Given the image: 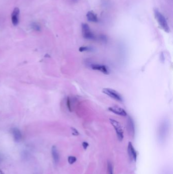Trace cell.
<instances>
[{
  "mask_svg": "<svg viewBox=\"0 0 173 174\" xmlns=\"http://www.w3.org/2000/svg\"><path fill=\"white\" fill-rule=\"evenodd\" d=\"M108 172L109 174H113L112 165L110 162L108 163Z\"/></svg>",
  "mask_w": 173,
  "mask_h": 174,
  "instance_id": "obj_15",
  "label": "cell"
},
{
  "mask_svg": "<svg viewBox=\"0 0 173 174\" xmlns=\"http://www.w3.org/2000/svg\"><path fill=\"white\" fill-rule=\"evenodd\" d=\"M77 160L76 158L74 156H69L68 157V162L70 164H73L74 162H76Z\"/></svg>",
  "mask_w": 173,
  "mask_h": 174,
  "instance_id": "obj_16",
  "label": "cell"
},
{
  "mask_svg": "<svg viewBox=\"0 0 173 174\" xmlns=\"http://www.w3.org/2000/svg\"><path fill=\"white\" fill-rule=\"evenodd\" d=\"M82 146H83V148H84L85 150H86L87 148L88 147V143H86V142H83V143H82Z\"/></svg>",
  "mask_w": 173,
  "mask_h": 174,
  "instance_id": "obj_18",
  "label": "cell"
},
{
  "mask_svg": "<svg viewBox=\"0 0 173 174\" xmlns=\"http://www.w3.org/2000/svg\"><path fill=\"white\" fill-rule=\"evenodd\" d=\"M20 10L18 8L16 7L13 10L11 14V21L14 26H17L19 23V17Z\"/></svg>",
  "mask_w": 173,
  "mask_h": 174,
  "instance_id": "obj_6",
  "label": "cell"
},
{
  "mask_svg": "<svg viewBox=\"0 0 173 174\" xmlns=\"http://www.w3.org/2000/svg\"><path fill=\"white\" fill-rule=\"evenodd\" d=\"M3 157H2V156L0 155V163L2 161Z\"/></svg>",
  "mask_w": 173,
  "mask_h": 174,
  "instance_id": "obj_21",
  "label": "cell"
},
{
  "mask_svg": "<svg viewBox=\"0 0 173 174\" xmlns=\"http://www.w3.org/2000/svg\"><path fill=\"white\" fill-rule=\"evenodd\" d=\"M155 19H156L158 23L159 24V26L161 27V28L167 33L170 32V27L164 15L157 10H155Z\"/></svg>",
  "mask_w": 173,
  "mask_h": 174,
  "instance_id": "obj_1",
  "label": "cell"
},
{
  "mask_svg": "<svg viewBox=\"0 0 173 174\" xmlns=\"http://www.w3.org/2000/svg\"><path fill=\"white\" fill-rule=\"evenodd\" d=\"M12 133L15 141L19 142L21 141L22 139V134L19 129L17 128H12Z\"/></svg>",
  "mask_w": 173,
  "mask_h": 174,
  "instance_id": "obj_9",
  "label": "cell"
},
{
  "mask_svg": "<svg viewBox=\"0 0 173 174\" xmlns=\"http://www.w3.org/2000/svg\"><path fill=\"white\" fill-rule=\"evenodd\" d=\"M86 17L88 21L94 23H97L98 21V17L94 12H88L86 15Z\"/></svg>",
  "mask_w": 173,
  "mask_h": 174,
  "instance_id": "obj_12",
  "label": "cell"
},
{
  "mask_svg": "<svg viewBox=\"0 0 173 174\" xmlns=\"http://www.w3.org/2000/svg\"><path fill=\"white\" fill-rule=\"evenodd\" d=\"M91 68L94 70H98L100 71L101 72L105 74H109V71L108 70L107 66L103 65H100V64H92L91 65Z\"/></svg>",
  "mask_w": 173,
  "mask_h": 174,
  "instance_id": "obj_7",
  "label": "cell"
},
{
  "mask_svg": "<svg viewBox=\"0 0 173 174\" xmlns=\"http://www.w3.org/2000/svg\"><path fill=\"white\" fill-rule=\"evenodd\" d=\"M52 155L53 159L54 162L55 163H57L59 160V152L55 146H53L52 147Z\"/></svg>",
  "mask_w": 173,
  "mask_h": 174,
  "instance_id": "obj_10",
  "label": "cell"
},
{
  "mask_svg": "<svg viewBox=\"0 0 173 174\" xmlns=\"http://www.w3.org/2000/svg\"><path fill=\"white\" fill-rule=\"evenodd\" d=\"M82 35L85 39L88 40H94L96 37L94 33L91 32L89 26L86 24H82Z\"/></svg>",
  "mask_w": 173,
  "mask_h": 174,
  "instance_id": "obj_4",
  "label": "cell"
},
{
  "mask_svg": "<svg viewBox=\"0 0 173 174\" xmlns=\"http://www.w3.org/2000/svg\"><path fill=\"white\" fill-rule=\"evenodd\" d=\"M30 27L35 31H38V32L41 31V27L39 24L36 23H32L30 25Z\"/></svg>",
  "mask_w": 173,
  "mask_h": 174,
  "instance_id": "obj_13",
  "label": "cell"
},
{
  "mask_svg": "<svg viewBox=\"0 0 173 174\" xmlns=\"http://www.w3.org/2000/svg\"><path fill=\"white\" fill-rule=\"evenodd\" d=\"M127 128L129 133L131 135L133 136L135 133V127L133 124V121L132 120L131 117H129L127 120Z\"/></svg>",
  "mask_w": 173,
  "mask_h": 174,
  "instance_id": "obj_11",
  "label": "cell"
},
{
  "mask_svg": "<svg viewBox=\"0 0 173 174\" xmlns=\"http://www.w3.org/2000/svg\"><path fill=\"white\" fill-rule=\"evenodd\" d=\"M110 122L114 128L117 134L118 139L121 141L123 138V131L122 130L121 125L116 120L112 119H110Z\"/></svg>",
  "mask_w": 173,
  "mask_h": 174,
  "instance_id": "obj_3",
  "label": "cell"
},
{
  "mask_svg": "<svg viewBox=\"0 0 173 174\" xmlns=\"http://www.w3.org/2000/svg\"><path fill=\"white\" fill-rule=\"evenodd\" d=\"M127 151H128V154H129L130 158H131L132 160L136 161L137 153H136V151L135 150V149L133 148V145L131 144V142H129V145H128Z\"/></svg>",
  "mask_w": 173,
  "mask_h": 174,
  "instance_id": "obj_8",
  "label": "cell"
},
{
  "mask_svg": "<svg viewBox=\"0 0 173 174\" xmlns=\"http://www.w3.org/2000/svg\"><path fill=\"white\" fill-rule=\"evenodd\" d=\"M0 174H3V173L2 171H1V170H0Z\"/></svg>",
  "mask_w": 173,
  "mask_h": 174,
  "instance_id": "obj_22",
  "label": "cell"
},
{
  "mask_svg": "<svg viewBox=\"0 0 173 174\" xmlns=\"http://www.w3.org/2000/svg\"><path fill=\"white\" fill-rule=\"evenodd\" d=\"M71 2H72L73 3H76L78 2L79 0H70Z\"/></svg>",
  "mask_w": 173,
  "mask_h": 174,
  "instance_id": "obj_20",
  "label": "cell"
},
{
  "mask_svg": "<svg viewBox=\"0 0 173 174\" xmlns=\"http://www.w3.org/2000/svg\"><path fill=\"white\" fill-rule=\"evenodd\" d=\"M67 106H68V108L71 111V106H70V101L69 98L67 99Z\"/></svg>",
  "mask_w": 173,
  "mask_h": 174,
  "instance_id": "obj_19",
  "label": "cell"
},
{
  "mask_svg": "<svg viewBox=\"0 0 173 174\" xmlns=\"http://www.w3.org/2000/svg\"><path fill=\"white\" fill-rule=\"evenodd\" d=\"M102 92L116 101L120 102L123 101V99L120 94L114 90L110 88H104L102 90Z\"/></svg>",
  "mask_w": 173,
  "mask_h": 174,
  "instance_id": "obj_2",
  "label": "cell"
},
{
  "mask_svg": "<svg viewBox=\"0 0 173 174\" xmlns=\"http://www.w3.org/2000/svg\"><path fill=\"white\" fill-rule=\"evenodd\" d=\"M92 50V48L89 46H81L79 48V50L80 52H87V51H91Z\"/></svg>",
  "mask_w": 173,
  "mask_h": 174,
  "instance_id": "obj_14",
  "label": "cell"
},
{
  "mask_svg": "<svg viewBox=\"0 0 173 174\" xmlns=\"http://www.w3.org/2000/svg\"><path fill=\"white\" fill-rule=\"evenodd\" d=\"M71 130H72V131L73 134V135H78L79 134V132H78V131L77 130H76L74 128H72Z\"/></svg>",
  "mask_w": 173,
  "mask_h": 174,
  "instance_id": "obj_17",
  "label": "cell"
},
{
  "mask_svg": "<svg viewBox=\"0 0 173 174\" xmlns=\"http://www.w3.org/2000/svg\"><path fill=\"white\" fill-rule=\"evenodd\" d=\"M108 110L110 112L114 113L115 114L117 115L123 116V117H125L127 116V113L124 109H123L118 106H113L109 107Z\"/></svg>",
  "mask_w": 173,
  "mask_h": 174,
  "instance_id": "obj_5",
  "label": "cell"
}]
</instances>
